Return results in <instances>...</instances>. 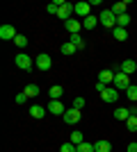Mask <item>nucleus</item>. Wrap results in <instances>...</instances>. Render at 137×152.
<instances>
[{"label":"nucleus","instance_id":"obj_23","mask_svg":"<svg viewBox=\"0 0 137 152\" xmlns=\"http://www.w3.org/2000/svg\"><path fill=\"white\" fill-rule=\"evenodd\" d=\"M126 7H128V2H117V5L112 7V12H114V16H121V14H126Z\"/></svg>","mask_w":137,"mask_h":152},{"label":"nucleus","instance_id":"obj_18","mask_svg":"<svg viewBox=\"0 0 137 152\" xmlns=\"http://www.w3.org/2000/svg\"><path fill=\"white\" fill-rule=\"evenodd\" d=\"M94 148H96V152H112L110 141H96V143H94Z\"/></svg>","mask_w":137,"mask_h":152},{"label":"nucleus","instance_id":"obj_21","mask_svg":"<svg viewBox=\"0 0 137 152\" xmlns=\"http://www.w3.org/2000/svg\"><path fill=\"white\" fill-rule=\"evenodd\" d=\"M76 50H78V48H76L71 41H69V43H62V45H59V52H62V55H73Z\"/></svg>","mask_w":137,"mask_h":152},{"label":"nucleus","instance_id":"obj_9","mask_svg":"<svg viewBox=\"0 0 137 152\" xmlns=\"http://www.w3.org/2000/svg\"><path fill=\"white\" fill-rule=\"evenodd\" d=\"M46 109H48L50 114H57V116H64V111H66V109H64V104H62V100H50Z\"/></svg>","mask_w":137,"mask_h":152},{"label":"nucleus","instance_id":"obj_1","mask_svg":"<svg viewBox=\"0 0 137 152\" xmlns=\"http://www.w3.org/2000/svg\"><path fill=\"white\" fill-rule=\"evenodd\" d=\"M98 23H101L103 27L114 30V27H117V16H114V12H112V9H103V12H101V16H98Z\"/></svg>","mask_w":137,"mask_h":152},{"label":"nucleus","instance_id":"obj_20","mask_svg":"<svg viewBox=\"0 0 137 152\" xmlns=\"http://www.w3.org/2000/svg\"><path fill=\"white\" fill-rule=\"evenodd\" d=\"M62 93H64V89H62V86H57V84H55V86H50V91H48L50 100H59V98H62Z\"/></svg>","mask_w":137,"mask_h":152},{"label":"nucleus","instance_id":"obj_5","mask_svg":"<svg viewBox=\"0 0 137 152\" xmlns=\"http://www.w3.org/2000/svg\"><path fill=\"white\" fill-rule=\"evenodd\" d=\"M14 61H16V66H19L21 70H30V68H32V57H27L25 52H19Z\"/></svg>","mask_w":137,"mask_h":152},{"label":"nucleus","instance_id":"obj_34","mask_svg":"<svg viewBox=\"0 0 137 152\" xmlns=\"http://www.w3.org/2000/svg\"><path fill=\"white\" fill-rule=\"evenodd\" d=\"M105 89H107V86H105V84L103 82H96V91H98V93H103V91Z\"/></svg>","mask_w":137,"mask_h":152},{"label":"nucleus","instance_id":"obj_13","mask_svg":"<svg viewBox=\"0 0 137 152\" xmlns=\"http://www.w3.org/2000/svg\"><path fill=\"white\" fill-rule=\"evenodd\" d=\"M64 25H66V30L71 32V34H80V27H82V23H80L78 18H69Z\"/></svg>","mask_w":137,"mask_h":152},{"label":"nucleus","instance_id":"obj_30","mask_svg":"<svg viewBox=\"0 0 137 152\" xmlns=\"http://www.w3.org/2000/svg\"><path fill=\"white\" fill-rule=\"evenodd\" d=\"M59 152H78V148L73 145V143H62V145H59Z\"/></svg>","mask_w":137,"mask_h":152},{"label":"nucleus","instance_id":"obj_7","mask_svg":"<svg viewBox=\"0 0 137 152\" xmlns=\"http://www.w3.org/2000/svg\"><path fill=\"white\" fill-rule=\"evenodd\" d=\"M16 37H19V34L14 30V25H0V39H2V41H14Z\"/></svg>","mask_w":137,"mask_h":152},{"label":"nucleus","instance_id":"obj_12","mask_svg":"<svg viewBox=\"0 0 137 152\" xmlns=\"http://www.w3.org/2000/svg\"><path fill=\"white\" fill-rule=\"evenodd\" d=\"M89 9H91V5H89V2H78V5H76V14H78V18H80V16H82V18L91 16V14H89Z\"/></svg>","mask_w":137,"mask_h":152},{"label":"nucleus","instance_id":"obj_22","mask_svg":"<svg viewBox=\"0 0 137 152\" xmlns=\"http://www.w3.org/2000/svg\"><path fill=\"white\" fill-rule=\"evenodd\" d=\"M71 43L76 45L78 50H82V48H85V39L80 37V34H71Z\"/></svg>","mask_w":137,"mask_h":152},{"label":"nucleus","instance_id":"obj_28","mask_svg":"<svg viewBox=\"0 0 137 152\" xmlns=\"http://www.w3.org/2000/svg\"><path fill=\"white\" fill-rule=\"evenodd\" d=\"M126 127H128L130 132H137V116H130V118L126 121Z\"/></svg>","mask_w":137,"mask_h":152},{"label":"nucleus","instance_id":"obj_4","mask_svg":"<svg viewBox=\"0 0 137 152\" xmlns=\"http://www.w3.org/2000/svg\"><path fill=\"white\" fill-rule=\"evenodd\" d=\"M34 66L39 70H50V66H53V59H50V55H46V52H41L39 57L34 59Z\"/></svg>","mask_w":137,"mask_h":152},{"label":"nucleus","instance_id":"obj_14","mask_svg":"<svg viewBox=\"0 0 137 152\" xmlns=\"http://www.w3.org/2000/svg\"><path fill=\"white\" fill-rule=\"evenodd\" d=\"M46 111H48V109H44L41 104H32V107H30V116H32V118H44Z\"/></svg>","mask_w":137,"mask_h":152},{"label":"nucleus","instance_id":"obj_17","mask_svg":"<svg viewBox=\"0 0 137 152\" xmlns=\"http://www.w3.org/2000/svg\"><path fill=\"white\" fill-rule=\"evenodd\" d=\"M112 34H114V39H117V41H126V39H128V30H126V27H114V30H112Z\"/></svg>","mask_w":137,"mask_h":152},{"label":"nucleus","instance_id":"obj_19","mask_svg":"<svg viewBox=\"0 0 137 152\" xmlns=\"http://www.w3.org/2000/svg\"><path fill=\"white\" fill-rule=\"evenodd\" d=\"M23 93H25L27 98H37V95H39V86H37V84H27L25 89H23Z\"/></svg>","mask_w":137,"mask_h":152},{"label":"nucleus","instance_id":"obj_33","mask_svg":"<svg viewBox=\"0 0 137 152\" xmlns=\"http://www.w3.org/2000/svg\"><path fill=\"white\" fill-rule=\"evenodd\" d=\"M85 107V98H73V109H82Z\"/></svg>","mask_w":137,"mask_h":152},{"label":"nucleus","instance_id":"obj_10","mask_svg":"<svg viewBox=\"0 0 137 152\" xmlns=\"http://www.w3.org/2000/svg\"><path fill=\"white\" fill-rule=\"evenodd\" d=\"M121 73H126V75H133L137 70V61H133V59H126V61H121Z\"/></svg>","mask_w":137,"mask_h":152},{"label":"nucleus","instance_id":"obj_27","mask_svg":"<svg viewBox=\"0 0 137 152\" xmlns=\"http://www.w3.org/2000/svg\"><path fill=\"white\" fill-rule=\"evenodd\" d=\"M82 27H87V30H94V27H96V16H87V18L82 20Z\"/></svg>","mask_w":137,"mask_h":152},{"label":"nucleus","instance_id":"obj_35","mask_svg":"<svg viewBox=\"0 0 137 152\" xmlns=\"http://www.w3.org/2000/svg\"><path fill=\"white\" fill-rule=\"evenodd\" d=\"M126 152H137V143H135V141L128 143V150H126Z\"/></svg>","mask_w":137,"mask_h":152},{"label":"nucleus","instance_id":"obj_32","mask_svg":"<svg viewBox=\"0 0 137 152\" xmlns=\"http://www.w3.org/2000/svg\"><path fill=\"white\" fill-rule=\"evenodd\" d=\"M14 100H16V104H25V102H27V100H30V98H27V95H25V93H23V91H21V93H19V95H16V98H14Z\"/></svg>","mask_w":137,"mask_h":152},{"label":"nucleus","instance_id":"obj_2","mask_svg":"<svg viewBox=\"0 0 137 152\" xmlns=\"http://www.w3.org/2000/svg\"><path fill=\"white\" fill-rule=\"evenodd\" d=\"M130 86V75H126V73H121V70H117L114 73V89H121V91H126Z\"/></svg>","mask_w":137,"mask_h":152},{"label":"nucleus","instance_id":"obj_29","mask_svg":"<svg viewBox=\"0 0 137 152\" xmlns=\"http://www.w3.org/2000/svg\"><path fill=\"white\" fill-rule=\"evenodd\" d=\"M78 152H96V148H94V143H80Z\"/></svg>","mask_w":137,"mask_h":152},{"label":"nucleus","instance_id":"obj_8","mask_svg":"<svg viewBox=\"0 0 137 152\" xmlns=\"http://www.w3.org/2000/svg\"><path fill=\"white\" fill-rule=\"evenodd\" d=\"M101 100H103V102H114V100H119V91L114 89V86H107V89L101 93Z\"/></svg>","mask_w":137,"mask_h":152},{"label":"nucleus","instance_id":"obj_31","mask_svg":"<svg viewBox=\"0 0 137 152\" xmlns=\"http://www.w3.org/2000/svg\"><path fill=\"white\" fill-rule=\"evenodd\" d=\"M14 43L19 45V48H25V45H27V39H25V37H23V34H19V37L14 39Z\"/></svg>","mask_w":137,"mask_h":152},{"label":"nucleus","instance_id":"obj_6","mask_svg":"<svg viewBox=\"0 0 137 152\" xmlns=\"http://www.w3.org/2000/svg\"><path fill=\"white\" fill-rule=\"evenodd\" d=\"M62 118H64V123H69V125H76V123H80V118H82V116H80V109H66L64 111V116H62Z\"/></svg>","mask_w":137,"mask_h":152},{"label":"nucleus","instance_id":"obj_25","mask_svg":"<svg viewBox=\"0 0 137 152\" xmlns=\"http://www.w3.org/2000/svg\"><path fill=\"white\" fill-rule=\"evenodd\" d=\"M126 25H130V16H128V14L117 16V27H126Z\"/></svg>","mask_w":137,"mask_h":152},{"label":"nucleus","instance_id":"obj_15","mask_svg":"<svg viewBox=\"0 0 137 152\" xmlns=\"http://www.w3.org/2000/svg\"><path fill=\"white\" fill-rule=\"evenodd\" d=\"M114 118H117V121H128V118H130V109L119 107L117 111H114Z\"/></svg>","mask_w":137,"mask_h":152},{"label":"nucleus","instance_id":"obj_11","mask_svg":"<svg viewBox=\"0 0 137 152\" xmlns=\"http://www.w3.org/2000/svg\"><path fill=\"white\" fill-rule=\"evenodd\" d=\"M98 82H103L105 86H107V84H114V73H112V70H101V73H98Z\"/></svg>","mask_w":137,"mask_h":152},{"label":"nucleus","instance_id":"obj_26","mask_svg":"<svg viewBox=\"0 0 137 152\" xmlns=\"http://www.w3.org/2000/svg\"><path fill=\"white\" fill-rule=\"evenodd\" d=\"M126 93H128V100L135 102V100H137V84H130V86L126 89Z\"/></svg>","mask_w":137,"mask_h":152},{"label":"nucleus","instance_id":"obj_16","mask_svg":"<svg viewBox=\"0 0 137 152\" xmlns=\"http://www.w3.org/2000/svg\"><path fill=\"white\" fill-rule=\"evenodd\" d=\"M69 143H73L76 148H78L80 143H85V139H82V132H78V129H76V132H71V136H69Z\"/></svg>","mask_w":137,"mask_h":152},{"label":"nucleus","instance_id":"obj_24","mask_svg":"<svg viewBox=\"0 0 137 152\" xmlns=\"http://www.w3.org/2000/svg\"><path fill=\"white\" fill-rule=\"evenodd\" d=\"M59 5H62V0L48 2V5H46V12H48V14H57V12H59Z\"/></svg>","mask_w":137,"mask_h":152},{"label":"nucleus","instance_id":"obj_36","mask_svg":"<svg viewBox=\"0 0 137 152\" xmlns=\"http://www.w3.org/2000/svg\"><path fill=\"white\" fill-rule=\"evenodd\" d=\"M135 84H137V82H135Z\"/></svg>","mask_w":137,"mask_h":152},{"label":"nucleus","instance_id":"obj_3","mask_svg":"<svg viewBox=\"0 0 137 152\" xmlns=\"http://www.w3.org/2000/svg\"><path fill=\"white\" fill-rule=\"evenodd\" d=\"M73 14H76V5H71V2H62V5H59V12H57V16H59L62 20H64V23H66L69 18H71Z\"/></svg>","mask_w":137,"mask_h":152}]
</instances>
